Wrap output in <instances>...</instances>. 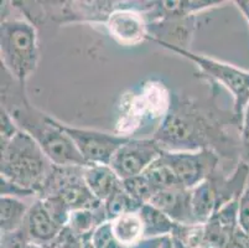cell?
<instances>
[{
  "label": "cell",
  "instance_id": "1",
  "mask_svg": "<svg viewBox=\"0 0 249 248\" xmlns=\"http://www.w3.org/2000/svg\"><path fill=\"white\" fill-rule=\"evenodd\" d=\"M24 95V88H21L18 98L13 97V109H6L17 126L33 136L56 167H87L74 143L60 127L58 120L37 112Z\"/></svg>",
  "mask_w": 249,
  "mask_h": 248
},
{
  "label": "cell",
  "instance_id": "2",
  "mask_svg": "<svg viewBox=\"0 0 249 248\" xmlns=\"http://www.w3.org/2000/svg\"><path fill=\"white\" fill-rule=\"evenodd\" d=\"M53 167L41 147L26 132L19 129L10 138H1V179L38 197Z\"/></svg>",
  "mask_w": 249,
  "mask_h": 248
},
{
  "label": "cell",
  "instance_id": "3",
  "mask_svg": "<svg viewBox=\"0 0 249 248\" xmlns=\"http://www.w3.org/2000/svg\"><path fill=\"white\" fill-rule=\"evenodd\" d=\"M216 124L198 112L197 107L191 102H181L174 98L170 111L160 123L154 139L162 150L166 148H178L183 150L211 149L208 143L216 139ZM213 150V149H212Z\"/></svg>",
  "mask_w": 249,
  "mask_h": 248
},
{
  "label": "cell",
  "instance_id": "4",
  "mask_svg": "<svg viewBox=\"0 0 249 248\" xmlns=\"http://www.w3.org/2000/svg\"><path fill=\"white\" fill-rule=\"evenodd\" d=\"M1 67L21 86L35 72L38 63L36 27L22 19L1 20L0 26Z\"/></svg>",
  "mask_w": 249,
  "mask_h": 248
},
{
  "label": "cell",
  "instance_id": "5",
  "mask_svg": "<svg viewBox=\"0 0 249 248\" xmlns=\"http://www.w3.org/2000/svg\"><path fill=\"white\" fill-rule=\"evenodd\" d=\"M171 95L161 82L148 81L142 87L125 95L117 123V134L130 136L149 120L164 119L171 107Z\"/></svg>",
  "mask_w": 249,
  "mask_h": 248
},
{
  "label": "cell",
  "instance_id": "6",
  "mask_svg": "<svg viewBox=\"0 0 249 248\" xmlns=\"http://www.w3.org/2000/svg\"><path fill=\"white\" fill-rule=\"evenodd\" d=\"M148 40L154 41L155 44L192 61L200 67V70L206 76L214 79L221 83L223 87L227 88L234 99L233 117H234L235 122L238 123V126H242L244 111L249 103V71H244L242 68L235 67L231 63L207 57L205 55L195 54L187 49H181V47L174 46V45L165 44V42L154 40V38H148Z\"/></svg>",
  "mask_w": 249,
  "mask_h": 248
},
{
  "label": "cell",
  "instance_id": "7",
  "mask_svg": "<svg viewBox=\"0 0 249 248\" xmlns=\"http://www.w3.org/2000/svg\"><path fill=\"white\" fill-rule=\"evenodd\" d=\"M83 168L55 165L38 197H57L71 212L99 208L103 202L98 201L88 189L83 177Z\"/></svg>",
  "mask_w": 249,
  "mask_h": 248
},
{
  "label": "cell",
  "instance_id": "8",
  "mask_svg": "<svg viewBox=\"0 0 249 248\" xmlns=\"http://www.w3.org/2000/svg\"><path fill=\"white\" fill-rule=\"evenodd\" d=\"M160 158L173 169L181 186L187 190H192L212 176L218 165V155L212 149L164 150Z\"/></svg>",
  "mask_w": 249,
  "mask_h": 248
},
{
  "label": "cell",
  "instance_id": "9",
  "mask_svg": "<svg viewBox=\"0 0 249 248\" xmlns=\"http://www.w3.org/2000/svg\"><path fill=\"white\" fill-rule=\"evenodd\" d=\"M58 124L71 138L87 165H109L115 152L132 138L96 129L77 128L60 120Z\"/></svg>",
  "mask_w": 249,
  "mask_h": 248
},
{
  "label": "cell",
  "instance_id": "10",
  "mask_svg": "<svg viewBox=\"0 0 249 248\" xmlns=\"http://www.w3.org/2000/svg\"><path fill=\"white\" fill-rule=\"evenodd\" d=\"M162 148L155 139L130 138L115 152L109 167L122 180L139 176L162 154Z\"/></svg>",
  "mask_w": 249,
  "mask_h": 248
},
{
  "label": "cell",
  "instance_id": "11",
  "mask_svg": "<svg viewBox=\"0 0 249 248\" xmlns=\"http://www.w3.org/2000/svg\"><path fill=\"white\" fill-rule=\"evenodd\" d=\"M104 24L109 35L124 46H134L149 38L144 11L137 10L132 5H121L115 9Z\"/></svg>",
  "mask_w": 249,
  "mask_h": 248
},
{
  "label": "cell",
  "instance_id": "12",
  "mask_svg": "<svg viewBox=\"0 0 249 248\" xmlns=\"http://www.w3.org/2000/svg\"><path fill=\"white\" fill-rule=\"evenodd\" d=\"M30 242L49 248L57 240L65 227L50 212L40 197L34 200L22 225Z\"/></svg>",
  "mask_w": 249,
  "mask_h": 248
},
{
  "label": "cell",
  "instance_id": "13",
  "mask_svg": "<svg viewBox=\"0 0 249 248\" xmlns=\"http://www.w3.org/2000/svg\"><path fill=\"white\" fill-rule=\"evenodd\" d=\"M239 197L222 206L206 224L205 243L208 248H230L235 229H238Z\"/></svg>",
  "mask_w": 249,
  "mask_h": 248
},
{
  "label": "cell",
  "instance_id": "14",
  "mask_svg": "<svg viewBox=\"0 0 249 248\" xmlns=\"http://www.w3.org/2000/svg\"><path fill=\"white\" fill-rule=\"evenodd\" d=\"M149 205L166 213L178 225H196L191 209V190L171 189L156 191Z\"/></svg>",
  "mask_w": 249,
  "mask_h": 248
},
{
  "label": "cell",
  "instance_id": "15",
  "mask_svg": "<svg viewBox=\"0 0 249 248\" xmlns=\"http://www.w3.org/2000/svg\"><path fill=\"white\" fill-rule=\"evenodd\" d=\"M221 0H207V1H153L149 5L148 10L144 11L145 19L148 22L159 21V20L182 19V18L192 17L196 13L205 9L213 8L221 5Z\"/></svg>",
  "mask_w": 249,
  "mask_h": 248
},
{
  "label": "cell",
  "instance_id": "16",
  "mask_svg": "<svg viewBox=\"0 0 249 248\" xmlns=\"http://www.w3.org/2000/svg\"><path fill=\"white\" fill-rule=\"evenodd\" d=\"M83 177L90 192L101 202L123 188V180L109 165H87L83 168Z\"/></svg>",
  "mask_w": 249,
  "mask_h": 248
},
{
  "label": "cell",
  "instance_id": "17",
  "mask_svg": "<svg viewBox=\"0 0 249 248\" xmlns=\"http://www.w3.org/2000/svg\"><path fill=\"white\" fill-rule=\"evenodd\" d=\"M14 196H1L0 199V231L13 232L21 229L31 204Z\"/></svg>",
  "mask_w": 249,
  "mask_h": 248
},
{
  "label": "cell",
  "instance_id": "18",
  "mask_svg": "<svg viewBox=\"0 0 249 248\" xmlns=\"http://www.w3.org/2000/svg\"><path fill=\"white\" fill-rule=\"evenodd\" d=\"M104 222H107V217L102 204L97 209H82V210L72 211L70 213L66 227L77 237L85 240L90 237L94 229Z\"/></svg>",
  "mask_w": 249,
  "mask_h": 248
},
{
  "label": "cell",
  "instance_id": "19",
  "mask_svg": "<svg viewBox=\"0 0 249 248\" xmlns=\"http://www.w3.org/2000/svg\"><path fill=\"white\" fill-rule=\"evenodd\" d=\"M144 225V238H158L171 236L178 224L174 222L166 213L146 204L139 210Z\"/></svg>",
  "mask_w": 249,
  "mask_h": 248
},
{
  "label": "cell",
  "instance_id": "20",
  "mask_svg": "<svg viewBox=\"0 0 249 248\" xmlns=\"http://www.w3.org/2000/svg\"><path fill=\"white\" fill-rule=\"evenodd\" d=\"M109 222L117 240L126 248L137 245L144 238V225L139 211L124 213Z\"/></svg>",
  "mask_w": 249,
  "mask_h": 248
},
{
  "label": "cell",
  "instance_id": "21",
  "mask_svg": "<svg viewBox=\"0 0 249 248\" xmlns=\"http://www.w3.org/2000/svg\"><path fill=\"white\" fill-rule=\"evenodd\" d=\"M142 175L148 179L149 183L154 186L156 191L183 189L178 179L176 177L175 172H173V169L161 158L154 161L150 167L142 172Z\"/></svg>",
  "mask_w": 249,
  "mask_h": 248
},
{
  "label": "cell",
  "instance_id": "22",
  "mask_svg": "<svg viewBox=\"0 0 249 248\" xmlns=\"http://www.w3.org/2000/svg\"><path fill=\"white\" fill-rule=\"evenodd\" d=\"M103 209L106 212L107 221H113L114 218L129 212H138L142 209V205L138 204L130 195L122 188L114 195L103 202Z\"/></svg>",
  "mask_w": 249,
  "mask_h": 248
},
{
  "label": "cell",
  "instance_id": "23",
  "mask_svg": "<svg viewBox=\"0 0 249 248\" xmlns=\"http://www.w3.org/2000/svg\"><path fill=\"white\" fill-rule=\"evenodd\" d=\"M173 236L183 248H202L205 243V227L201 224L178 225Z\"/></svg>",
  "mask_w": 249,
  "mask_h": 248
},
{
  "label": "cell",
  "instance_id": "24",
  "mask_svg": "<svg viewBox=\"0 0 249 248\" xmlns=\"http://www.w3.org/2000/svg\"><path fill=\"white\" fill-rule=\"evenodd\" d=\"M123 188L142 206L149 204L156 192L154 186L142 174L123 180Z\"/></svg>",
  "mask_w": 249,
  "mask_h": 248
},
{
  "label": "cell",
  "instance_id": "25",
  "mask_svg": "<svg viewBox=\"0 0 249 248\" xmlns=\"http://www.w3.org/2000/svg\"><path fill=\"white\" fill-rule=\"evenodd\" d=\"M90 241L93 243L94 248H126L117 240L109 221L99 225L94 229L90 236Z\"/></svg>",
  "mask_w": 249,
  "mask_h": 248
},
{
  "label": "cell",
  "instance_id": "26",
  "mask_svg": "<svg viewBox=\"0 0 249 248\" xmlns=\"http://www.w3.org/2000/svg\"><path fill=\"white\" fill-rule=\"evenodd\" d=\"M30 242L24 227L13 232L1 233V248H24Z\"/></svg>",
  "mask_w": 249,
  "mask_h": 248
},
{
  "label": "cell",
  "instance_id": "27",
  "mask_svg": "<svg viewBox=\"0 0 249 248\" xmlns=\"http://www.w3.org/2000/svg\"><path fill=\"white\" fill-rule=\"evenodd\" d=\"M239 142H241V155L239 160L244 163L249 168V103L244 111L243 120L241 126V134H239Z\"/></svg>",
  "mask_w": 249,
  "mask_h": 248
},
{
  "label": "cell",
  "instance_id": "28",
  "mask_svg": "<svg viewBox=\"0 0 249 248\" xmlns=\"http://www.w3.org/2000/svg\"><path fill=\"white\" fill-rule=\"evenodd\" d=\"M238 225L242 231L249 236V179L239 197Z\"/></svg>",
  "mask_w": 249,
  "mask_h": 248
},
{
  "label": "cell",
  "instance_id": "29",
  "mask_svg": "<svg viewBox=\"0 0 249 248\" xmlns=\"http://www.w3.org/2000/svg\"><path fill=\"white\" fill-rule=\"evenodd\" d=\"M83 240L77 237L74 233H72L67 227H65L57 240L52 243L49 248H81L82 247Z\"/></svg>",
  "mask_w": 249,
  "mask_h": 248
},
{
  "label": "cell",
  "instance_id": "30",
  "mask_svg": "<svg viewBox=\"0 0 249 248\" xmlns=\"http://www.w3.org/2000/svg\"><path fill=\"white\" fill-rule=\"evenodd\" d=\"M165 237H158V238H142L140 242L137 245L132 246L130 248H160L162 242H164Z\"/></svg>",
  "mask_w": 249,
  "mask_h": 248
},
{
  "label": "cell",
  "instance_id": "31",
  "mask_svg": "<svg viewBox=\"0 0 249 248\" xmlns=\"http://www.w3.org/2000/svg\"><path fill=\"white\" fill-rule=\"evenodd\" d=\"M234 4L241 10V13L243 14L249 24V0H237V1H234Z\"/></svg>",
  "mask_w": 249,
  "mask_h": 248
},
{
  "label": "cell",
  "instance_id": "32",
  "mask_svg": "<svg viewBox=\"0 0 249 248\" xmlns=\"http://www.w3.org/2000/svg\"><path fill=\"white\" fill-rule=\"evenodd\" d=\"M160 248H183L173 236H166L164 238V242H162L161 247Z\"/></svg>",
  "mask_w": 249,
  "mask_h": 248
},
{
  "label": "cell",
  "instance_id": "33",
  "mask_svg": "<svg viewBox=\"0 0 249 248\" xmlns=\"http://www.w3.org/2000/svg\"><path fill=\"white\" fill-rule=\"evenodd\" d=\"M24 248H45V247H42V246H40V245H36V243L29 242Z\"/></svg>",
  "mask_w": 249,
  "mask_h": 248
},
{
  "label": "cell",
  "instance_id": "34",
  "mask_svg": "<svg viewBox=\"0 0 249 248\" xmlns=\"http://www.w3.org/2000/svg\"><path fill=\"white\" fill-rule=\"evenodd\" d=\"M202 248H208V247H202Z\"/></svg>",
  "mask_w": 249,
  "mask_h": 248
}]
</instances>
